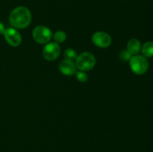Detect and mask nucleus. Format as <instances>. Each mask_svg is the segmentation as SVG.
Returning <instances> with one entry per match:
<instances>
[{"instance_id":"obj_1","label":"nucleus","mask_w":153,"mask_h":152,"mask_svg":"<svg viewBox=\"0 0 153 152\" xmlns=\"http://www.w3.org/2000/svg\"><path fill=\"white\" fill-rule=\"evenodd\" d=\"M31 20V12L27 7L22 6L13 9L9 17V21L12 27L19 29H23L28 27L30 25Z\"/></svg>"},{"instance_id":"obj_2","label":"nucleus","mask_w":153,"mask_h":152,"mask_svg":"<svg viewBox=\"0 0 153 152\" xmlns=\"http://www.w3.org/2000/svg\"><path fill=\"white\" fill-rule=\"evenodd\" d=\"M130 67L134 73L142 75L147 72L149 68V62L146 58L143 55H134L129 61Z\"/></svg>"},{"instance_id":"obj_3","label":"nucleus","mask_w":153,"mask_h":152,"mask_svg":"<svg viewBox=\"0 0 153 152\" xmlns=\"http://www.w3.org/2000/svg\"><path fill=\"white\" fill-rule=\"evenodd\" d=\"M75 64L80 71H90L96 64L95 57L90 52H84L77 57Z\"/></svg>"},{"instance_id":"obj_4","label":"nucleus","mask_w":153,"mask_h":152,"mask_svg":"<svg viewBox=\"0 0 153 152\" xmlns=\"http://www.w3.org/2000/svg\"><path fill=\"white\" fill-rule=\"evenodd\" d=\"M33 39L35 42L40 44H46L52 37V33L48 27L39 25L34 28L32 31Z\"/></svg>"},{"instance_id":"obj_5","label":"nucleus","mask_w":153,"mask_h":152,"mask_svg":"<svg viewBox=\"0 0 153 152\" xmlns=\"http://www.w3.org/2000/svg\"><path fill=\"white\" fill-rule=\"evenodd\" d=\"M61 48L57 43H49L43 49V56L46 61H53L60 55Z\"/></svg>"},{"instance_id":"obj_6","label":"nucleus","mask_w":153,"mask_h":152,"mask_svg":"<svg viewBox=\"0 0 153 152\" xmlns=\"http://www.w3.org/2000/svg\"><path fill=\"white\" fill-rule=\"evenodd\" d=\"M4 36L6 42L13 47H17L22 42V37L20 34L14 28H6Z\"/></svg>"},{"instance_id":"obj_7","label":"nucleus","mask_w":153,"mask_h":152,"mask_svg":"<svg viewBox=\"0 0 153 152\" xmlns=\"http://www.w3.org/2000/svg\"><path fill=\"white\" fill-rule=\"evenodd\" d=\"M92 41L98 47L108 48L111 43V37L107 33L98 31L93 34Z\"/></svg>"},{"instance_id":"obj_8","label":"nucleus","mask_w":153,"mask_h":152,"mask_svg":"<svg viewBox=\"0 0 153 152\" xmlns=\"http://www.w3.org/2000/svg\"><path fill=\"white\" fill-rule=\"evenodd\" d=\"M59 69L65 75H73L76 72V64L73 61L64 60L60 63Z\"/></svg>"},{"instance_id":"obj_9","label":"nucleus","mask_w":153,"mask_h":152,"mask_svg":"<svg viewBox=\"0 0 153 152\" xmlns=\"http://www.w3.org/2000/svg\"><path fill=\"white\" fill-rule=\"evenodd\" d=\"M141 50V44L137 39H131L127 44V51L131 55H137Z\"/></svg>"},{"instance_id":"obj_10","label":"nucleus","mask_w":153,"mask_h":152,"mask_svg":"<svg viewBox=\"0 0 153 152\" xmlns=\"http://www.w3.org/2000/svg\"><path fill=\"white\" fill-rule=\"evenodd\" d=\"M141 52L145 58L153 57V42L148 41L141 46Z\"/></svg>"},{"instance_id":"obj_11","label":"nucleus","mask_w":153,"mask_h":152,"mask_svg":"<svg viewBox=\"0 0 153 152\" xmlns=\"http://www.w3.org/2000/svg\"><path fill=\"white\" fill-rule=\"evenodd\" d=\"M64 58H65V60L73 61V62L74 61H76V58H77L78 57L76 52L73 49H66L65 52H64Z\"/></svg>"},{"instance_id":"obj_12","label":"nucleus","mask_w":153,"mask_h":152,"mask_svg":"<svg viewBox=\"0 0 153 152\" xmlns=\"http://www.w3.org/2000/svg\"><path fill=\"white\" fill-rule=\"evenodd\" d=\"M53 38L55 40V43H63L67 39V35H66L65 32L62 31H58L54 34Z\"/></svg>"},{"instance_id":"obj_13","label":"nucleus","mask_w":153,"mask_h":152,"mask_svg":"<svg viewBox=\"0 0 153 152\" xmlns=\"http://www.w3.org/2000/svg\"><path fill=\"white\" fill-rule=\"evenodd\" d=\"M76 77L80 82H86L88 80V75L83 71L76 72Z\"/></svg>"},{"instance_id":"obj_14","label":"nucleus","mask_w":153,"mask_h":152,"mask_svg":"<svg viewBox=\"0 0 153 152\" xmlns=\"http://www.w3.org/2000/svg\"><path fill=\"white\" fill-rule=\"evenodd\" d=\"M132 55L129 53L127 50H123L122 52L120 54V58L122 61H130V59L131 58Z\"/></svg>"},{"instance_id":"obj_15","label":"nucleus","mask_w":153,"mask_h":152,"mask_svg":"<svg viewBox=\"0 0 153 152\" xmlns=\"http://www.w3.org/2000/svg\"><path fill=\"white\" fill-rule=\"evenodd\" d=\"M6 28H4V24L0 22V34H4V31H5Z\"/></svg>"}]
</instances>
